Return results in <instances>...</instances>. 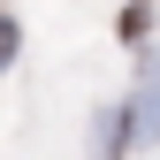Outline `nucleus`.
<instances>
[{
	"mask_svg": "<svg viewBox=\"0 0 160 160\" xmlns=\"http://www.w3.org/2000/svg\"><path fill=\"white\" fill-rule=\"evenodd\" d=\"M137 145H160V61H145V76H137Z\"/></svg>",
	"mask_w": 160,
	"mask_h": 160,
	"instance_id": "f257e3e1",
	"label": "nucleus"
},
{
	"mask_svg": "<svg viewBox=\"0 0 160 160\" xmlns=\"http://www.w3.org/2000/svg\"><path fill=\"white\" fill-rule=\"evenodd\" d=\"M145 31H152V0H130V8H122V38L145 46Z\"/></svg>",
	"mask_w": 160,
	"mask_h": 160,
	"instance_id": "f03ea898",
	"label": "nucleus"
},
{
	"mask_svg": "<svg viewBox=\"0 0 160 160\" xmlns=\"http://www.w3.org/2000/svg\"><path fill=\"white\" fill-rule=\"evenodd\" d=\"M15 38H23V31H15V23H8V15H0V69H8V61H15Z\"/></svg>",
	"mask_w": 160,
	"mask_h": 160,
	"instance_id": "7ed1b4c3",
	"label": "nucleus"
}]
</instances>
